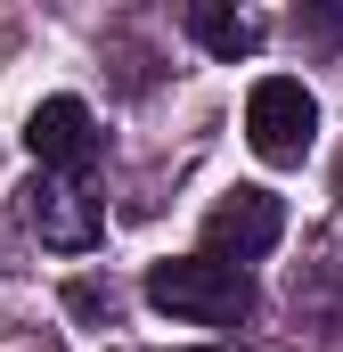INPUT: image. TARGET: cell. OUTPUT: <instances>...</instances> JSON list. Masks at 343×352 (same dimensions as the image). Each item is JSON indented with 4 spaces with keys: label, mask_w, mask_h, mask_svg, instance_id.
Listing matches in <instances>:
<instances>
[{
    "label": "cell",
    "mask_w": 343,
    "mask_h": 352,
    "mask_svg": "<svg viewBox=\"0 0 343 352\" xmlns=\"http://www.w3.org/2000/svg\"><path fill=\"white\" fill-rule=\"evenodd\" d=\"M147 303L172 311V320H196V328H237L254 311V278L213 263V254H180V263L147 270Z\"/></svg>",
    "instance_id": "1"
},
{
    "label": "cell",
    "mask_w": 343,
    "mask_h": 352,
    "mask_svg": "<svg viewBox=\"0 0 343 352\" xmlns=\"http://www.w3.org/2000/svg\"><path fill=\"white\" fill-rule=\"evenodd\" d=\"M311 131H319V98L294 74H261L246 90V140H254L261 164H303L311 156Z\"/></svg>",
    "instance_id": "2"
},
{
    "label": "cell",
    "mask_w": 343,
    "mask_h": 352,
    "mask_svg": "<svg viewBox=\"0 0 343 352\" xmlns=\"http://www.w3.org/2000/svg\"><path fill=\"white\" fill-rule=\"evenodd\" d=\"M278 238H286V205H278L270 188H229V197L204 213V254H213V263H229V270L261 263Z\"/></svg>",
    "instance_id": "3"
},
{
    "label": "cell",
    "mask_w": 343,
    "mask_h": 352,
    "mask_svg": "<svg viewBox=\"0 0 343 352\" xmlns=\"http://www.w3.org/2000/svg\"><path fill=\"white\" fill-rule=\"evenodd\" d=\"M25 230L41 238V246H58V254H90L98 238H106V213H98V197L74 188V180H25Z\"/></svg>",
    "instance_id": "4"
},
{
    "label": "cell",
    "mask_w": 343,
    "mask_h": 352,
    "mask_svg": "<svg viewBox=\"0 0 343 352\" xmlns=\"http://www.w3.org/2000/svg\"><path fill=\"white\" fill-rule=\"evenodd\" d=\"M25 148L41 156V173H90L106 140H98V115L82 98H41L33 123H25Z\"/></svg>",
    "instance_id": "5"
},
{
    "label": "cell",
    "mask_w": 343,
    "mask_h": 352,
    "mask_svg": "<svg viewBox=\"0 0 343 352\" xmlns=\"http://www.w3.org/2000/svg\"><path fill=\"white\" fill-rule=\"evenodd\" d=\"M188 33H196L213 58H229V66H237V58L261 41V33H254V16H237V8H221V0H188Z\"/></svg>",
    "instance_id": "6"
},
{
    "label": "cell",
    "mask_w": 343,
    "mask_h": 352,
    "mask_svg": "<svg viewBox=\"0 0 343 352\" xmlns=\"http://www.w3.org/2000/svg\"><path fill=\"white\" fill-rule=\"evenodd\" d=\"M294 33H303L311 50H335V41H343V0H327V8H303V16H294Z\"/></svg>",
    "instance_id": "7"
},
{
    "label": "cell",
    "mask_w": 343,
    "mask_h": 352,
    "mask_svg": "<svg viewBox=\"0 0 343 352\" xmlns=\"http://www.w3.org/2000/svg\"><path fill=\"white\" fill-rule=\"evenodd\" d=\"M204 352H237V344H204Z\"/></svg>",
    "instance_id": "8"
}]
</instances>
